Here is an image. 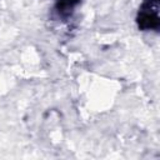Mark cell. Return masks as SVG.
Masks as SVG:
<instances>
[{
    "label": "cell",
    "mask_w": 160,
    "mask_h": 160,
    "mask_svg": "<svg viewBox=\"0 0 160 160\" xmlns=\"http://www.w3.org/2000/svg\"><path fill=\"white\" fill-rule=\"evenodd\" d=\"M135 21L141 31H158L160 28V0H141Z\"/></svg>",
    "instance_id": "cell-1"
},
{
    "label": "cell",
    "mask_w": 160,
    "mask_h": 160,
    "mask_svg": "<svg viewBox=\"0 0 160 160\" xmlns=\"http://www.w3.org/2000/svg\"><path fill=\"white\" fill-rule=\"evenodd\" d=\"M82 0H55L54 2V15L60 21H69L80 8Z\"/></svg>",
    "instance_id": "cell-2"
}]
</instances>
